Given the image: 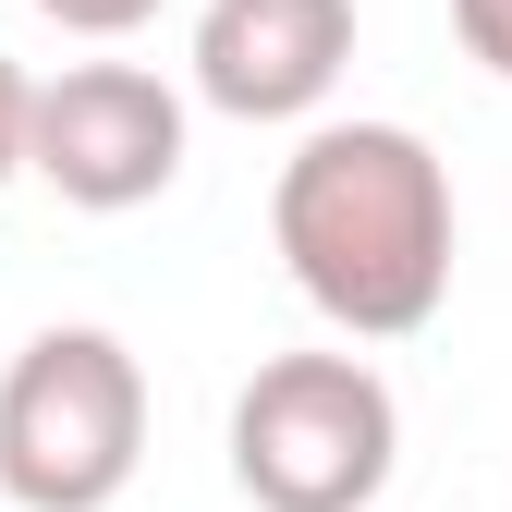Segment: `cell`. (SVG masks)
I'll use <instances>...</instances> for the list:
<instances>
[{"instance_id":"cell-1","label":"cell","mask_w":512,"mask_h":512,"mask_svg":"<svg viewBox=\"0 0 512 512\" xmlns=\"http://www.w3.org/2000/svg\"><path fill=\"white\" fill-rule=\"evenodd\" d=\"M269 244L342 342H415L452 305V171L415 122H317L281 159Z\"/></svg>"},{"instance_id":"cell-2","label":"cell","mask_w":512,"mask_h":512,"mask_svg":"<svg viewBox=\"0 0 512 512\" xmlns=\"http://www.w3.org/2000/svg\"><path fill=\"white\" fill-rule=\"evenodd\" d=\"M403 464V403L366 354H269L232 403V488L256 512H366Z\"/></svg>"},{"instance_id":"cell-3","label":"cell","mask_w":512,"mask_h":512,"mask_svg":"<svg viewBox=\"0 0 512 512\" xmlns=\"http://www.w3.org/2000/svg\"><path fill=\"white\" fill-rule=\"evenodd\" d=\"M147 464V366L110 330H37L0 366V488L25 512H110Z\"/></svg>"},{"instance_id":"cell-4","label":"cell","mask_w":512,"mask_h":512,"mask_svg":"<svg viewBox=\"0 0 512 512\" xmlns=\"http://www.w3.org/2000/svg\"><path fill=\"white\" fill-rule=\"evenodd\" d=\"M25 171L61 208L122 220V208H147V196L183 183V98L147 61H74V74H49L37 110H25Z\"/></svg>"},{"instance_id":"cell-5","label":"cell","mask_w":512,"mask_h":512,"mask_svg":"<svg viewBox=\"0 0 512 512\" xmlns=\"http://www.w3.org/2000/svg\"><path fill=\"white\" fill-rule=\"evenodd\" d=\"M354 61V0H208L196 13V98L232 122H305Z\"/></svg>"},{"instance_id":"cell-6","label":"cell","mask_w":512,"mask_h":512,"mask_svg":"<svg viewBox=\"0 0 512 512\" xmlns=\"http://www.w3.org/2000/svg\"><path fill=\"white\" fill-rule=\"evenodd\" d=\"M37 13H49L61 37H135V25L159 13V0H37Z\"/></svg>"},{"instance_id":"cell-7","label":"cell","mask_w":512,"mask_h":512,"mask_svg":"<svg viewBox=\"0 0 512 512\" xmlns=\"http://www.w3.org/2000/svg\"><path fill=\"white\" fill-rule=\"evenodd\" d=\"M452 25H464V49L488 61V74L512 86V0H452Z\"/></svg>"},{"instance_id":"cell-8","label":"cell","mask_w":512,"mask_h":512,"mask_svg":"<svg viewBox=\"0 0 512 512\" xmlns=\"http://www.w3.org/2000/svg\"><path fill=\"white\" fill-rule=\"evenodd\" d=\"M25 110H37V74H25L13 49H0V183L25 171Z\"/></svg>"}]
</instances>
